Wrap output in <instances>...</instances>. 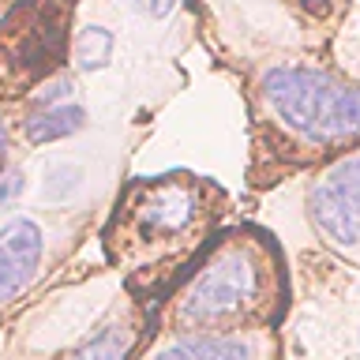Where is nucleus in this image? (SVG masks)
Instances as JSON below:
<instances>
[{
  "label": "nucleus",
  "mask_w": 360,
  "mask_h": 360,
  "mask_svg": "<svg viewBox=\"0 0 360 360\" xmlns=\"http://www.w3.org/2000/svg\"><path fill=\"white\" fill-rule=\"evenodd\" d=\"M112 49H117V38H112L109 27L101 22H86L75 38V64L83 72H101L112 60Z\"/></svg>",
  "instance_id": "nucleus-10"
},
{
  "label": "nucleus",
  "mask_w": 360,
  "mask_h": 360,
  "mask_svg": "<svg viewBox=\"0 0 360 360\" xmlns=\"http://www.w3.org/2000/svg\"><path fill=\"white\" fill-rule=\"evenodd\" d=\"M308 218L315 233L360 266V146L334 158L308 191Z\"/></svg>",
  "instance_id": "nucleus-5"
},
{
  "label": "nucleus",
  "mask_w": 360,
  "mask_h": 360,
  "mask_svg": "<svg viewBox=\"0 0 360 360\" xmlns=\"http://www.w3.org/2000/svg\"><path fill=\"white\" fill-rule=\"evenodd\" d=\"M218 218V191L195 176L135 180L120 195L105 248L128 274H162L202 244Z\"/></svg>",
  "instance_id": "nucleus-2"
},
{
  "label": "nucleus",
  "mask_w": 360,
  "mask_h": 360,
  "mask_svg": "<svg viewBox=\"0 0 360 360\" xmlns=\"http://www.w3.org/2000/svg\"><path fill=\"white\" fill-rule=\"evenodd\" d=\"M22 184H27V180H22V173H8V176H0V207H8V202L22 191Z\"/></svg>",
  "instance_id": "nucleus-14"
},
{
  "label": "nucleus",
  "mask_w": 360,
  "mask_h": 360,
  "mask_svg": "<svg viewBox=\"0 0 360 360\" xmlns=\"http://www.w3.org/2000/svg\"><path fill=\"white\" fill-rule=\"evenodd\" d=\"M45 259V229L41 221L27 218H8L0 225V304L15 300L19 292L30 289V281L38 278Z\"/></svg>",
  "instance_id": "nucleus-7"
},
{
  "label": "nucleus",
  "mask_w": 360,
  "mask_h": 360,
  "mask_svg": "<svg viewBox=\"0 0 360 360\" xmlns=\"http://www.w3.org/2000/svg\"><path fill=\"white\" fill-rule=\"evenodd\" d=\"M274 330H233V334H158L139 360H274Z\"/></svg>",
  "instance_id": "nucleus-6"
},
{
  "label": "nucleus",
  "mask_w": 360,
  "mask_h": 360,
  "mask_svg": "<svg viewBox=\"0 0 360 360\" xmlns=\"http://www.w3.org/2000/svg\"><path fill=\"white\" fill-rule=\"evenodd\" d=\"M83 120L86 112L79 101H64V105H53V109H30L27 120H22V135H27V143L45 146V143L68 139L72 131L83 128Z\"/></svg>",
  "instance_id": "nucleus-9"
},
{
  "label": "nucleus",
  "mask_w": 360,
  "mask_h": 360,
  "mask_svg": "<svg viewBox=\"0 0 360 360\" xmlns=\"http://www.w3.org/2000/svg\"><path fill=\"white\" fill-rule=\"evenodd\" d=\"M124 4L143 19H165V15H173V8L180 0H124Z\"/></svg>",
  "instance_id": "nucleus-13"
},
{
  "label": "nucleus",
  "mask_w": 360,
  "mask_h": 360,
  "mask_svg": "<svg viewBox=\"0 0 360 360\" xmlns=\"http://www.w3.org/2000/svg\"><path fill=\"white\" fill-rule=\"evenodd\" d=\"M334 60H338V72L349 75L353 83H360V0L349 11L342 34L334 38Z\"/></svg>",
  "instance_id": "nucleus-11"
},
{
  "label": "nucleus",
  "mask_w": 360,
  "mask_h": 360,
  "mask_svg": "<svg viewBox=\"0 0 360 360\" xmlns=\"http://www.w3.org/2000/svg\"><path fill=\"white\" fill-rule=\"evenodd\" d=\"M68 30V4L64 0H27L11 11V19L0 30V86L4 94H19L27 83L53 68L64 53Z\"/></svg>",
  "instance_id": "nucleus-4"
},
{
  "label": "nucleus",
  "mask_w": 360,
  "mask_h": 360,
  "mask_svg": "<svg viewBox=\"0 0 360 360\" xmlns=\"http://www.w3.org/2000/svg\"><path fill=\"white\" fill-rule=\"evenodd\" d=\"M135 342H139V315L117 308L90 330V338H83L60 360H131Z\"/></svg>",
  "instance_id": "nucleus-8"
},
{
  "label": "nucleus",
  "mask_w": 360,
  "mask_h": 360,
  "mask_svg": "<svg viewBox=\"0 0 360 360\" xmlns=\"http://www.w3.org/2000/svg\"><path fill=\"white\" fill-rule=\"evenodd\" d=\"M259 105L274 131L311 150L360 143V83L319 68L274 64L259 75Z\"/></svg>",
  "instance_id": "nucleus-3"
},
{
  "label": "nucleus",
  "mask_w": 360,
  "mask_h": 360,
  "mask_svg": "<svg viewBox=\"0 0 360 360\" xmlns=\"http://www.w3.org/2000/svg\"><path fill=\"white\" fill-rule=\"evenodd\" d=\"M285 311V274L274 244L255 229L221 236L162 308L158 334L274 330Z\"/></svg>",
  "instance_id": "nucleus-1"
},
{
  "label": "nucleus",
  "mask_w": 360,
  "mask_h": 360,
  "mask_svg": "<svg viewBox=\"0 0 360 360\" xmlns=\"http://www.w3.org/2000/svg\"><path fill=\"white\" fill-rule=\"evenodd\" d=\"M8 154V128H4V117H0V162H4Z\"/></svg>",
  "instance_id": "nucleus-15"
},
{
  "label": "nucleus",
  "mask_w": 360,
  "mask_h": 360,
  "mask_svg": "<svg viewBox=\"0 0 360 360\" xmlns=\"http://www.w3.org/2000/svg\"><path fill=\"white\" fill-rule=\"evenodd\" d=\"M64 101H72V83H68L64 75H56L41 90H34L30 109H53V105H64Z\"/></svg>",
  "instance_id": "nucleus-12"
}]
</instances>
